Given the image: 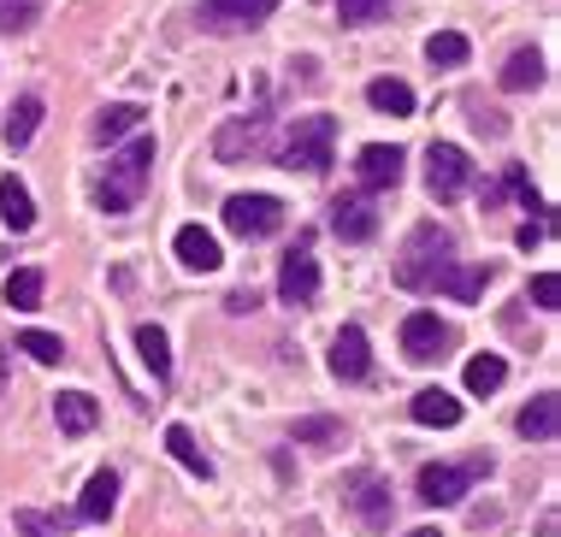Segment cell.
<instances>
[{
  "label": "cell",
  "instance_id": "14",
  "mask_svg": "<svg viewBox=\"0 0 561 537\" xmlns=\"http://www.w3.org/2000/svg\"><path fill=\"white\" fill-rule=\"evenodd\" d=\"M172 249H178V260H184L190 272H219V260H225L219 237H214L207 225H184V230H178V242H172Z\"/></svg>",
  "mask_w": 561,
  "mask_h": 537
},
{
  "label": "cell",
  "instance_id": "13",
  "mask_svg": "<svg viewBox=\"0 0 561 537\" xmlns=\"http://www.w3.org/2000/svg\"><path fill=\"white\" fill-rule=\"evenodd\" d=\"M278 12V0H202V19L219 24V30H249V24H266Z\"/></svg>",
  "mask_w": 561,
  "mask_h": 537
},
{
  "label": "cell",
  "instance_id": "20",
  "mask_svg": "<svg viewBox=\"0 0 561 537\" xmlns=\"http://www.w3.org/2000/svg\"><path fill=\"white\" fill-rule=\"evenodd\" d=\"M408 413H414L420 425H437V432H444V425H461V402H455L449 390H420Z\"/></svg>",
  "mask_w": 561,
  "mask_h": 537
},
{
  "label": "cell",
  "instance_id": "10",
  "mask_svg": "<svg viewBox=\"0 0 561 537\" xmlns=\"http://www.w3.org/2000/svg\"><path fill=\"white\" fill-rule=\"evenodd\" d=\"M355 178H360V190H367V195L397 190V183H402V148H397V142H373V148H360Z\"/></svg>",
  "mask_w": 561,
  "mask_h": 537
},
{
  "label": "cell",
  "instance_id": "16",
  "mask_svg": "<svg viewBox=\"0 0 561 537\" xmlns=\"http://www.w3.org/2000/svg\"><path fill=\"white\" fill-rule=\"evenodd\" d=\"M54 420H59V432H66V437H89L101 425V408H95V396H83V390H59Z\"/></svg>",
  "mask_w": 561,
  "mask_h": 537
},
{
  "label": "cell",
  "instance_id": "27",
  "mask_svg": "<svg viewBox=\"0 0 561 537\" xmlns=\"http://www.w3.org/2000/svg\"><path fill=\"white\" fill-rule=\"evenodd\" d=\"M543 83V54L538 48H514V59L503 66V89H538Z\"/></svg>",
  "mask_w": 561,
  "mask_h": 537
},
{
  "label": "cell",
  "instance_id": "5",
  "mask_svg": "<svg viewBox=\"0 0 561 537\" xmlns=\"http://www.w3.org/2000/svg\"><path fill=\"white\" fill-rule=\"evenodd\" d=\"M426 190L437 202H461V195L473 190V160L455 142H432L426 148Z\"/></svg>",
  "mask_w": 561,
  "mask_h": 537
},
{
  "label": "cell",
  "instance_id": "25",
  "mask_svg": "<svg viewBox=\"0 0 561 537\" xmlns=\"http://www.w3.org/2000/svg\"><path fill=\"white\" fill-rule=\"evenodd\" d=\"M136 355H142V366L154 378H172V343H165L160 325H136Z\"/></svg>",
  "mask_w": 561,
  "mask_h": 537
},
{
  "label": "cell",
  "instance_id": "3",
  "mask_svg": "<svg viewBox=\"0 0 561 537\" xmlns=\"http://www.w3.org/2000/svg\"><path fill=\"white\" fill-rule=\"evenodd\" d=\"M331 142H337V125H331L325 113L296 118V125L284 130L278 165H290V172H325V165H331Z\"/></svg>",
  "mask_w": 561,
  "mask_h": 537
},
{
  "label": "cell",
  "instance_id": "21",
  "mask_svg": "<svg viewBox=\"0 0 561 537\" xmlns=\"http://www.w3.org/2000/svg\"><path fill=\"white\" fill-rule=\"evenodd\" d=\"M426 59H432V71H455V66L473 59V42H467L461 30H437V36L426 42Z\"/></svg>",
  "mask_w": 561,
  "mask_h": 537
},
{
  "label": "cell",
  "instance_id": "31",
  "mask_svg": "<svg viewBox=\"0 0 561 537\" xmlns=\"http://www.w3.org/2000/svg\"><path fill=\"white\" fill-rule=\"evenodd\" d=\"M397 12V0H337V19L343 24H378Z\"/></svg>",
  "mask_w": 561,
  "mask_h": 537
},
{
  "label": "cell",
  "instance_id": "26",
  "mask_svg": "<svg viewBox=\"0 0 561 537\" xmlns=\"http://www.w3.org/2000/svg\"><path fill=\"white\" fill-rule=\"evenodd\" d=\"M503 378H508L503 355H473V361H467V390H473V396H496V390H503Z\"/></svg>",
  "mask_w": 561,
  "mask_h": 537
},
{
  "label": "cell",
  "instance_id": "23",
  "mask_svg": "<svg viewBox=\"0 0 561 537\" xmlns=\"http://www.w3.org/2000/svg\"><path fill=\"white\" fill-rule=\"evenodd\" d=\"M0 219H7L12 230L36 225V202H30V190H24L19 178H0Z\"/></svg>",
  "mask_w": 561,
  "mask_h": 537
},
{
  "label": "cell",
  "instance_id": "36",
  "mask_svg": "<svg viewBox=\"0 0 561 537\" xmlns=\"http://www.w3.org/2000/svg\"><path fill=\"white\" fill-rule=\"evenodd\" d=\"M19 532H24V537H59V532H54L36 509H24V514H19Z\"/></svg>",
  "mask_w": 561,
  "mask_h": 537
},
{
  "label": "cell",
  "instance_id": "35",
  "mask_svg": "<svg viewBox=\"0 0 561 537\" xmlns=\"http://www.w3.org/2000/svg\"><path fill=\"white\" fill-rule=\"evenodd\" d=\"M296 437H301V443H337L343 432H337V420H301Z\"/></svg>",
  "mask_w": 561,
  "mask_h": 537
},
{
  "label": "cell",
  "instance_id": "28",
  "mask_svg": "<svg viewBox=\"0 0 561 537\" xmlns=\"http://www.w3.org/2000/svg\"><path fill=\"white\" fill-rule=\"evenodd\" d=\"M165 449H172L178 460H184L190 472H202V479H214V460L202 455V443L190 437V425H165Z\"/></svg>",
  "mask_w": 561,
  "mask_h": 537
},
{
  "label": "cell",
  "instance_id": "38",
  "mask_svg": "<svg viewBox=\"0 0 561 537\" xmlns=\"http://www.w3.org/2000/svg\"><path fill=\"white\" fill-rule=\"evenodd\" d=\"M408 537H444V532H437V526H420V532H408Z\"/></svg>",
  "mask_w": 561,
  "mask_h": 537
},
{
  "label": "cell",
  "instance_id": "4",
  "mask_svg": "<svg viewBox=\"0 0 561 537\" xmlns=\"http://www.w3.org/2000/svg\"><path fill=\"white\" fill-rule=\"evenodd\" d=\"M484 472H491L484 455H473V460H432V467L420 472V496H426L432 509H449V502H461Z\"/></svg>",
  "mask_w": 561,
  "mask_h": 537
},
{
  "label": "cell",
  "instance_id": "17",
  "mask_svg": "<svg viewBox=\"0 0 561 537\" xmlns=\"http://www.w3.org/2000/svg\"><path fill=\"white\" fill-rule=\"evenodd\" d=\"M556 420H561V396H556V390H538L533 402L520 408V420H514V425H520V437H533V443H550V437L561 432Z\"/></svg>",
  "mask_w": 561,
  "mask_h": 537
},
{
  "label": "cell",
  "instance_id": "6",
  "mask_svg": "<svg viewBox=\"0 0 561 537\" xmlns=\"http://www.w3.org/2000/svg\"><path fill=\"white\" fill-rule=\"evenodd\" d=\"M455 349V325H444L437 313H408L402 319V355L414 366H432Z\"/></svg>",
  "mask_w": 561,
  "mask_h": 537
},
{
  "label": "cell",
  "instance_id": "29",
  "mask_svg": "<svg viewBox=\"0 0 561 537\" xmlns=\"http://www.w3.org/2000/svg\"><path fill=\"white\" fill-rule=\"evenodd\" d=\"M42 284H48V278H42L36 266H19L7 278V301L19 307V313H36V307H42Z\"/></svg>",
  "mask_w": 561,
  "mask_h": 537
},
{
  "label": "cell",
  "instance_id": "2",
  "mask_svg": "<svg viewBox=\"0 0 561 537\" xmlns=\"http://www.w3.org/2000/svg\"><path fill=\"white\" fill-rule=\"evenodd\" d=\"M148 165H154V136H130V142L107 160V178H101V190H95V207L130 213L136 202H142Z\"/></svg>",
  "mask_w": 561,
  "mask_h": 537
},
{
  "label": "cell",
  "instance_id": "1",
  "mask_svg": "<svg viewBox=\"0 0 561 537\" xmlns=\"http://www.w3.org/2000/svg\"><path fill=\"white\" fill-rule=\"evenodd\" d=\"M455 266V242L444 225H414L397 254V284L414 289V296H426V289L444 284V272Z\"/></svg>",
  "mask_w": 561,
  "mask_h": 537
},
{
  "label": "cell",
  "instance_id": "22",
  "mask_svg": "<svg viewBox=\"0 0 561 537\" xmlns=\"http://www.w3.org/2000/svg\"><path fill=\"white\" fill-rule=\"evenodd\" d=\"M261 125H266V113L237 118V125H219V136H214V153H219V160H242V153H249V142L261 136Z\"/></svg>",
  "mask_w": 561,
  "mask_h": 537
},
{
  "label": "cell",
  "instance_id": "33",
  "mask_svg": "<svg viewBox=\"0 0 561 537\" xmlns=\"http://www.w3.org/2000/svg\"><path fill=\"white\" fill-rule=\"evenodd\" d=\"M503 183H508V195H514V202H520L526 213H543V195L533 190V178H526V165H508V172H503Z\"/></svg>",
  "mask_w": 561,
  "mask_h": 537
},
{
  "label": "cell",
  "instance_id": "30",
  "mask_svg": "<svg viewBox=\"0 0 561 537\" xmlns=\"http://www.w3.org/2000/svg\"><path fill=\"white\" fill-rule=\"evenodd\" d=\"M437 289H444V296H455V301H479V296H484V272H479V266H449Z\"/></svg>",
  "mask_w": 561,
  "mask_h": 537
},
{
  "label": "cell",
  "instance_id": "18",
  "mask_svg": "<svg viewBox=\"0 0 561 537\" xmlns=\"http://www.w3.org/2000/svg\"><path fill=\"white\" fill-rule=\"evenodd\" d=\"M142 118H148V106H136V101H125V106H107V113H95V125H89V136H95L101 148H107V142H118V136L142 130Z\"/></svg>",
  "mask_w": 561,
  "mask_h": 537
},
{
  "label": "cell",
  "instance_id": "8",
  "mask_svg": "<svg viewBox=\"0 0 561 537\" xmlns=\"http://www.w3.org/2000/svg\"><path fill=\"white\" fill-rule=\"evenodd\" d=\"M278 296L290 307H308L313 296H320V266H313V249L308 237H296V249L284 254V272H278Z\"/></svg>",
  "mask_w": 561,
  "mask_h": 537
},
{
  "label": "cell",
  "instance_id": "32",
  "mask_svg": "<svg viewBox=\"0 0 561 537\" xmlns=\"http://www.w3.org/2000/svg\"><path fill=\"white\" fill-rule=\"evenodd\" d=\"M19 349L42 366H59V355H66V343H59L54 331H19Z\"/></svg>",
  "mask_w": 561,
  "mask_h": 537
},
{
  "label": "cell",
  "instance_id": "24",
  "mask_svg": "<svg viewBox=\"0 0 561 537\" xmlns=\"http://www.w3.org/2000/svg\"><path fill=\"white\" fill-rule=\"evenodd\" d=\"M36 125H42V95H19L7 113V148H30Z\"/></svg>",
  "mask_w": 561,
  "mask_h": 537
},
{
  "label": "cell",
  "instance_id": "11",
  "mask_svg": "<svg viewBox=\"0 0 561 537\" xmlns=\"http://www.w3.org/2000/svg\"><path fill=\"white\" fill-rule=\"evenodd\" d=\"M331 373L343 384H367L373 378V349H367V331L360 325H343L337 343H331Z\"/></svg>",
  "mask_w": 561,
  "mask_h": 537
},
{
  "label": "cell",
  "instance_id": "15",
  "mask_svg": "<svg viewBox=\"0 0 561 537\" xmlns=\"http://www.w3.org/2000/svg\"><path fill=\"white\" fill-rule=\"evenodd\" d=\"M113 502H118V472L101 467L95 479L83 484V496H78V514H71V526H95V519H107V514H113Z\"/></svg>",
  "mask_w": 561,
  "mask_h": 537
},
{
  "label": "cell",
  "instance_id": "7",
  "mask_svg": "<svg viewBox=\"0 0 561 537\" xmlns=\"http://www.w3.org/2000/svg\"><path fill=\"white\" fill-rule=\"evenodd\" d=\"M225 225H231L237 237L261 242V237H272V230L284 225V207L272 202V195H231V202H225Z\"/></svg>",
  "mask_w": 561,
  "mask_h": 537
},
{
  "label": "cell",
  "instance_id": "37",
  "mask_svg": "<svg viewBox=\"0 0 561 537\" xmlns=\"http://www.w3.org/2000/svg\"><path fill=\"white\" fill-rule=\"evenodd\" d=\"M514 242H520V249H533V242H550V237H543V225H526V230H520V237H514Z\"/></svg>",
  "mask_w": 561,
  "mask_h": 537
},
{
  "label": "cell",
  "instance_id": "19",
  "mask_svg": "<svg viewBox=\"0 0 561 537\" xmlns=\"http://www.w3.org/2000/svg\"><path fill=\"white\" fill-rule=\"evenodd\" d=\"M367 101H373V113H390V118H408V113H414V89H408L402 77H373V83H367Z\"/></svg>",
  "mask_w": 561,
  "mask_h": 537
},
{
  "label": "cell",
  "instance_id": "39",
  "mask_svg": "<svg viewBox=\"0 0 561 537\" xmlns=\"http://www.w3.org/2000/svg\"><path fill=\"white\" fill-rule=\"evenodd\" d=\"M24 7H30V12H36V0H24ZM0 12H7V0H0Z\"/></svg>",
  "mask_w": 561,
  "mask_h": 537
},
{
  "label": "cell",
  "instance_id": "9",
  "mask_svg": "<svg viewBox=\"0 0 561 537\" xmlns=\"http://www.w3.org/2000/svg\"><path fill=\"white\" fill-rule=\"evenodd\" d=\"M331 225H337L343 242H373L378 237V207L367 190H343L337 202H331Z\"/></svg>",
  "mask_w": 561,
  "mask_h": 537
},
{
  "label": "cell",
  "instance_id": "12",
  "mask_svg": "<svg viewBox=\"0 0 561 537\" xmlns=\"http://www.w3.org/2000/svg\"><path fill=\"white\" fill-rule=\"evenodd\" d=\"M343 496L360 509V526H367V532H385V526H390V490H385V479H373V472H355Z\"/></svg>",
  "mask_w": 561,
  "mask_h": 537
},
{
  "label": "cell",
  "instance_id": "34",
  "mask_svg": "<svg viewBox=\"0 0 561 537\" xmlns=\"http://www.w3.org/2000/svg\"><path fill=\"white\" fill-rule=\"evenodd\" d=\"M533 301L550 307V313L561 307V278H556V272H538V278H533Z\"/></svg>",
  "mask_w": 561,
  "mask_h": 537
}]
</instances>
